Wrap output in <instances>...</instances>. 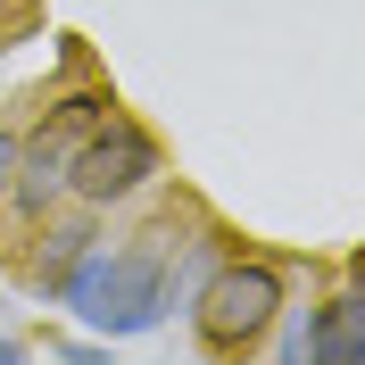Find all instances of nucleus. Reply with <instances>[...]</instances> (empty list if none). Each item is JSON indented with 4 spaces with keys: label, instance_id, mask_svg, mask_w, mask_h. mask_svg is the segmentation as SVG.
<instances>
[{
    "label": "nucleus",
    "instance_id": "f257e3e1",
    "mask_svg": "<svg viewBox=\"0 0 365 365\" xmlns=\"http://www.w3.org/2000/svg\"><path fill=\"white\" fill-rule=\"evenodd\" d=\"M182 207H166V216H150L141 232H125V241H91L83 257H75V274L58 282V299L50 307H67L75 324H83L91 341H150L166 324V266H175V241H182Z\"/></svg>",
    "mask_w": 365,
    "mask_h": 365
},
{
    "label": "nucleus",
    "instance_id": "f03ea898",
    "mask_svg": "<svg viewBox=\"0 0 365 365\" xmlns=\"http://www.w3.org/2000/svg\"><path fill=\"white\" fill-rule=\"evenodd\" d=\"M291 291H299V266H291V257L241 250V241H232V250L216 257V274L200 282V299L182 307V324H191L200 357H257Z\"/></svg>",
    "mask_w": 365,
    "mask_h": 365
},
{
    "label": "nucleus",
    "instance_id": "7ed1b4c3",
    "mask_svg": "<svg viewBox=\"0 0 365 365\" xmlns=\"http://www.w3.org/2000/svg\"><path fill=\"white\" fill-rule=\"evenodd\" d=\"M158 182H166V141L133 108H100L67 150V200L91 207V216H116V207L150 200Z\"/></svg>",
    "mask_w": 365,
    "mask_h": 365
},
{
    "label": "nucleus",
    "instance_id": "20e7f679",
    "mask_svg": "<svg viewBox=\"0 0 365 365\" xmlns=\"http://www.w3.org/2000/svg\"><path fill=\"white\" fill-rule=\"evenodd\" d=\"M17 232H25V241H17V282L50 307V299H58V282L75 274V257L108 232V216H91V207L58 200V207H42V216H34V225H17Z\"/></svg>",
    "mask_w": 365,
    "mask_h": 365
},
{
    "label": "nucleus",
    "instance_id": "39448f33",
    "mask_svg": "<svg viewBox=\"0 0 365 365\" xmlns=\"http://www.w3.org/2000/svg\"><path fill=\"white\" fill-rule=\"evenodd\" d=\"M307 365H365V266L349 257L341 282L316 291V357Z\"/></svg>",
    "mask_w": 365,
    "mask_h": 365
},
{
    "label": "nucleus",
    "instance_id": "423d86ee",
    "mask_svg": "<svg viewBox=\"0 0 365 365\" xmlns=\"http://www.w3.org/2000/svg\"><path fill=\"white\" fill-rule=\"evenodd\" d=\"M50 357H58V365H100V357H108V341H91V332H67V341H50Z\"/></svg>",
    "mask_w": 365,
    "mask_h": 365
},
{
    "label": "nucleus",
    "instance_id": "0eeeda50",
    "mask_svg": "<svg viewBox=\"0 0 365 365\" xmlns=\"http://www.w3.org/2000/svg\"><path fill=\"white\" fill-rule=\"evenodd\" d=\"M17 141H25V125L0 116V207H9V175H17Z\"/></svg>",
    "mask_w": 365,
    "mask_h": 365
},
{
    "label": "nucleus",
    "instance_id": "6e6552de",
    "mask_svg": "<svg viewBox=\"0 0 365 365\" xmlns=\"http://www.w3.org/2000/svg\"><path fill=\"white\" fill-rule=\"evenodd\" d=\"M17 25H25L17 9H0V58H9V50H17Z\"/></svg>",
    "mask_w": 365,
    "mask_h": 365
},
{
    "label": "nucleus",
    "instance_id": "1a4fd4ad",
    "mask_svg": "<svg viewBox=\"0 0 365 365\" xmlns=\"http://www.w3.org/2000/svg\"><path fill=\"white\" fill-rule=\"evenodd\" d=\"M25 357H34V349H25L17 332H0V365H25Z\"/></svg>",
    "mask_w": 365,
    "mask_h": 365
}]
</instances>
